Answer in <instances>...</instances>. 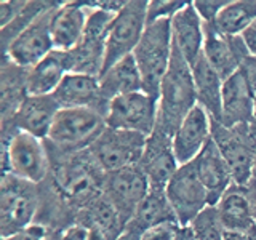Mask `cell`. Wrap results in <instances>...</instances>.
<instances>
[{"label":"cell","mask_w":256,"mask_h":240,"mask_svg":"<svg viewBox=\"0 0 256 240\" xmlns=\"http://www.w3.org/2000/svg\"><path fill=\"white\" fill-rule=\"evenodd\" d=\"M197 106V96L190 66L173 45L170 68L160 85L157 130L173 136L181 120Z\"/></svg>","instance_id":"6da1fadb"},{"label":"cell","mask_w":256,"mask_h":240,"mask_svg":"<svg viewBox=\"0 0 256 240\" xmlns=\"http://www.w3.org/2000/svg\"><path fill=\"white\" fill-rule=\"evenodd\" d=\"M173 56L172 20L149 22L134 48L133 58L142 78V90L158 100L160 85Z\"/></svg>","instance_id":"7a4b0ae2"},{"label":"cell","mask_w":256,"mask_h":240,"mask_svg":"<svg viewBox=\"0 0 256 240\" xmlns=\"http://www.w3.org/2000/svg\"><path fill=\"white\" fill-rule=\"evenodd\" d=\"M85 8L88 10L85 34L74 50L68 52L69 69L74 74L100 77L106 62L108 37L117 13L100 10V8Z\"/></svg>","instance_id":"3957f363"},{"label":"cell","mask_w":256,"mask_h":240,"mask_svg":"<svg viewBox=\"0 0 256 240\" xmlns=\"http://www.w3.org/2000/svg\"><path fill=\"white\" fill-rule=\"evenodd\" d=\"M106 128V116L102 112L92 108H66L56 114L46 140L68 150L88 149Z\"/></svg>","instance_id":"277c9868"},{"label":"cell","mask_w":256,"mask_h":240,"mask_svg":"<svg viewBox=\"0 0 256 240\" xmlns=\"http://www.w3.org/2000/svg\"><path fill=\"white\" fill-rule=\"evenodd\" d=\"M213 141L226 160L236 186H250L256 164V132L253 125L226 128L213 122Z\"/></svg>","instance_id":"5b68a950"},{"label":"cell","mask_w":256,"mask_h":240,"mask_svg":"<svg viewBox=\"0 0 256 240\" xmlns=\"http://www.w3.org/2000/svg\"><path fill=\"white\" fill-rule=\"evenodd\" d=\"M149 136L141 133L106 128L104 133L88 148V156L104 174L138 165L142 158Z\"/></svg>","instance_id":"8992f818"},{"label":"cell","mask_w":256,"mask_h":240,"mask_svg":"<svg viewBox=\"0 0 256 240\" xmlns=\"http://www.w3.org/2000/svg\"><path fill=\"white\" fill-rule=\"evenodd\" d=\"M4 168L5 174H13L30 184L44 181L48 173V156L44 140L14 130L4 146Z\"/></svg>","instance_id":"52a82bcc"},{"label":"cell","mask_w":256,"mask_h":240,"mask_svg":"<svg viewBox=\"0 0 256 240\" xmlns=\"http://www.w3.org/2000/svg\"><path fill=\"white\" fill-rule=\"evenodd\" d=\"M158 100L144 90L117 96L109 101L106 124L114 130H125L150 136L157 126Z\"/></svg>","instance_id":"ba28073f"},{"label":"cell","mask_w":256,"mask_h":240,"mask_svg":"<svg viewBox=\"0 0 256 240\" xmlns=\"http://www.w3.org/2000/svg\"><path fill=\"white\" fill-rule=\"evenodd\" d=\"M38 197L34 184L13 174H4L0 189V224L2 237H8L34 224Z\"/></svg>","instance_id":"9c48e42d"},{"label":"cell","mask_w":256,"mask_h":240,"mask_svg":"<svg viewBox=\"0 0 256 240\" xmlns=\"http://www.w3.org/2000/svg\"><path fill=\"white\" fill-rule=\"evenodd\" d=\"M148 4L146 0H132L117 13L106 44L104 70L133 54L148 26Z\"/></svg>","instance_id":"30bf717a"},{"label":"cell","mask_w":256,"mask_h":240,"mask_svg":"<svg viewBox=\"0 0 256 240\" xmlns=\"http://www.w3.org/2000/svg\"><path fill=\"white\" fill-rule=\"evenodd\" d=\"M165 196L181 228L190 226V222L206 206H210L208 192L202 181L198 180L192 162L178 168V172L173 174V178L168 182Z\"/></svg>","instance_id":"8fae6325"},{"label":"cell","mask_w":256,"mask_h":240,"mask_svg":"<svg viewBox=\"0 0 256 240\" xmlns=\"http://www.w3.org/2000/svg\"><path fill=\"white\" fill-rule=\"evenodd\" d=\"M149 190V180L140 164L108 173L102 178V194L114 205L125 228Z\"/></svg>","instance_id":"7c38bea8"},{"label":"cell","mask_w":256,"mask_h":240,"mask_svg":"<svg viewBox=\"0 0 256 240\" xmlns=\"http://www.w3.org/2000/svg\"><path fill=\"white\" fill-rule=\"evenodd\" d=\"M58 6L60 4L53 6L52 10L40 14L30 26H28L16 37L4 50L5 60L16 64L21 69L28 70L40 60H44L46 54H50L54 50L50 34V18L54 8Z\"/></svg>","instance_id":"4fadbf2b"},{"label":"cell","mask_w":256,"mask_h":240,"mask_svg":"<svg viewBox=\"0 0 256 240\" xmlns=\"http://www.w3.org/2000/svg\"><path fill=\"white\" fill-rule=\"evenodd\" d=\"M213 138V118L197 106L181 120L172 136V148L180 166L188 165L200 156V152Z\"/></svg>","instance_id":"5bb4252c"},{"label":"cell","mask_w":256,"mask_h":240,"mask_svg":"<svg viewBox=\"0 0 256 240\" xmlns=\"http://www.w3.org/2000/svg\"><path fill=\"white\" fill-rule=\"evenodd\" d=\"M140 165L148 176L150 189L165 190L173 174L180 168L173 154L172 136L156 128L154 133L148 138Z\"/></svg>","instance_id":"9a60e30c"},{"label":"cell","mask_w":256,"mask_h":240,"mask_svg":"<svg viewBox=\"0 0 256 240\" xmlns=\"http://www.w3.org/2000/svg\"><path fill=\"white\" fill-rule=\"evenodd\" d=\"M248 54L250 53H248L240 36L237 37L222 36L220 32H216L213 28L205 24L204 56L222 80L234 76Z\"/></svg>","instance_id":"2e32d148"},{"label":"cell","mask_w":256,"mask_h":240,"mask_svg":"<svg viewBox=\"0 0 256 240\" xmlns=\"http://www.w3.org/2000/svg\"><path fill=\"white\" fill-rule=\"evenodd\" d=\"M256 94L248 86L242 72L224 80L221 98V125L234 128L240 125H252L254 114Z\"/></svg>","instance_id":"e0dca14e"},{"label":"cell","mask_w":256,"mask_h":240,"mask_svg":"<svg viewBox=\"0 0 256 240\" xmlns=\"http://www.w3.org/2000/svg\"><path fill=\"white\" fill-rule=\"evenodd\" d=\"M172 34L176 50L189 66H194L204 56L205 22L196 12L192 2H188V5L172 18Z\"/></svg>","instance_id":"ac0fdd59"},{"label":"cell","mask_w":256,"mask_h":240,"mask_svg":"<svg viewBox=\"0 0 256 240\" xmlns=\"http://www.w3.org/2000/svg\"><path fill=\"white\" fill-rule=\"evenodd\" d=\"M88 10L80 2L60 4L50 18V34L54 50L70 52L80 44L86 28Z\"/></svg>","instance_id":"d6986e66"},{"label":"cell","mask_w":256,"mask_h":240,"mask_svg":"<svg viewBox=\"0 0 256 240\" xmlns=\"http://www.w3.org/2000/svg\"><path fill=\"white\" fill-rule=\"evenodd\" d=\"M192 164H194L198 180L202 181L208 192L210 206H216L221 197L234 186V180L213 138Z\"/></svg>","instance_id":"ffe728a7"},{"label":"cell","mask_w":256,"mask_h":240,"mask_svg":"<svg viewBox=\"0 0 256 240\" xmlns=\"http://www.w3.org/2000/svg\"><path fill=\"white\" fill-rule=\"evenodd\" d=\"M61 106L53 94L32 96L28 94L20 109L13 116L14 130H21L37 136L40 140L48 138L56 114Z\"/></svg>","instance_id":"44dd1931"},{"label":"cell","mask_w":256,"mask_h":240,"mask_svg":"<svg viewBox=\"0 0 256 240\" xmlns=\"http://www.w3.org/2000/svg\"><path fill=\"white\" fill-rule=\"evenodd\" d=\"M61 109L66 108H92L106 116V104L101 98L100 77L85 74H69L62 78L60 86L53 93Z\"/></svg>","instance_id":"7402d4cb"},{"label":"cell","mask_w":256,"mask_h":240,"mask_svg":"<svg viewBox=\"0 0 256 240\" xmlns=\"http://www.w3.org/2000/svg\"><path fill=\"white\" fill-rule=\"evenodd\" d=\"M216 210L226 232L256 234V218L248 188L234 184L216 204Z\"/></svg>","instance_id":"603a6c76"},{"label":"cell","mask_w":256,"mask_h":240,"mask_svg":"<svg viewBox=\"0 0 256 240\" xmlns=\"http://www.w3.org/2000/svg\"><path fill=\"white\" fill-rule=\"evenodd\" d=\"M70 72L66 52L53 50L44 60L26 70V88L28 94L45 96L53 94L60 86L62 78Z\"/></svg>","instance_id":"cb8c5ba5"},{"label":"cell","mask_w":256,"mask_h":240,"mask_svg":"<svg viewBox=\"0 0 256 240\" xmlns=\"http://www.w3.org/2000/svg\"><path fill=\"white\" fill-rule=\"evenodd\" d=\"M94 168L98 166L93 164V160L90 164H85L84 160H69L68 164L61 165L56 173V180H58V186L62 194L74 202L84 200L86 205L101 196L93 174Z\"/></svg>","instance_id":"d4e9b609"},{"label":"cell","mask_w":256,"mask_h":240,"mask_svg":"<svg viewBox=\"0 0 256 240\" xmlns=\"http://www.w3.org/2000/svg\"><path fill=\"white\" fill-rule=\"evenodd\" d=\"M101 98L104 104H108L117 96H124L128 93L142 90V78L140 69L136 66L133 54L120 60L114 66H110L100 76Z\"/></svg>","instance_id":"484cf974"},{"label":"cell","mask_w":256,"mask_h":240,"mask_svg":"<svg viewBox=\"0 0 256 240\" xmlns=\"http://www.w3.org/2000/svg\"><path fill=\"white\" fill-rule=\"evenodd\" d=\"M192 78H194L197 104L202 106L213 122H221V98H222V84L224 80L220 77L205 56H202L194 66H190Z\"/></svg>","instance_id":"4316f807"},{"label":"cell","mask_w":256,"mask_h":240,"mask_svg":"<svg viewBox=\"0 0 256 240\" xmlns=\"http://www.w3.org/2000/svg\"><path fill=\"white\" fill-rule=\"evenodd\" d=\"M166 221H176V216L165 196V190L150 189L149 194L140 204V206L136 208L132 220L128 221L125 230L140 238L144 230Z\"/></svg>","instance_id":"83f0119b"},{"label":"cell","mask_w":256,"mask_h":240,"mask_svg":"<svg viewBox=\"0 0 256 240\" xmlns=\"http://www.w3.org/2000/svg\"><path fill=\"white\" fill-rule=\"evenodd\" d=\"M256 21V0H230L218 14L213 24L206 26L213 28L222 36L237 37Z\"/></svg>","instance_id":"f1b7e54d"},{"label":"cell","mask_w":256,"mask_h":240,"mask_svg":"<svg viewBox=\"0 0 256 240\" xmlns=\"http://www.w3.org/2000/svg\"><path fill=\"white\" fill-rule=\"evenodd\" d=\"M85 221L80 222L86 228H96L106 234L109 240H116L125 230V222L106 196L101 194L86 205Z\"/></svg>","instance_id":"f546056e"},{"label":"cell","mask_w":256,"mask_h":240,"mask_svg":"<svg viewBox=\"0 0 256 240\" xmlns=\"http://www.w3.org/2000/svg\"><path fill=\"white\" fill-rule=\"evenodd\" d=\"M28 96L26 88V69L18 68L8 60L4 61L2 69V112L4 120L16 114L22 101Z\"/></svg>","instance_id":"4dcf8cb0"},{"label":"cell","mask_w":256,"mask_h":240,"mask_svg":"<svg viewBox=\"0 0 256 240\" xmlns=\"http://www.w3.org/2000/svg\"><path fill=\"white\" fill-rule=\"evenodd\" d=\"M188 228L190 229L194 240H224L226 237V229L222 226L216 206H206Z\"/></svg>","instance_id":"1f68e13d"},{"label":"cell","mask_w":256,"mask_h":240,"mask_svg":"<svg viewBox=\"0 0 256 240\" xmlns=\"http://www.w3.org/2000/svg\"><path fill=\"white\" fill-rule=\"evenodd\" d=\"M58 4H52V2H29L28 6L24 8L22 13L16 18L14 21H12L8 26L2 28V42H4V50L10 45L13 40L18 37L21 32L26 29L28 26H30L40 14H44L45 12L52 10L53 6H56Z\"/></svg>","instance_id":"d6a6232c"},{"label":"cell","mask_w":256,"mask_h":240,"mask_svg":"<svg viewBox=\"0 0 256 240\" xmlns=\"http://www.w3.org/2000/svg\"><path fill=\"white\" fill-rule=\"evenodd\" d=\"M188 2L180 0H154L148 4V24L158 20H172L173 16L182 10Z\"/></svg>","instance_id":"836d02e7"},{"label":"cell","mask_w":256,"mask_h":240,"mask_svg":"<svg viewBox=\"0 0 256 240\" xmlns=\"http://www.w3.org/2000/svg\"><path fill=\"white\" fill-rule=\"evenodd\" d=\"M181 226L178 221H166L152 226L140 236V240H178Z\"/></svg>","instance_id":"e575fe53"},{"label":"cell","mask_w":256,"mask_h":240,"mask_svg":"<svg viewBox=\"0 0 256 240\" xmlns=\"http://www.w3.org/2000/svg\"><path fill=\"white\" fill-rule=\"evenodd\" d=\"M229 2L230 0H196V2H192V5L205 24H213Z\"/></svg>","instance_id":"d590c367"},{"label":"cell","mask_w":256,"mask_h":240,"mask_svg":"<svg viewBox=\"0 0 256 240\" xmlns=\"http://www.w3.org/2000/svg\"><path fill=\"white\" fill-rule=\"evenodd\" d=\"M29 2L24 0H2L0 2V26L5 28L22 13Z\"/></svg>","instance_id":"8d00e7d4"},{"label":"cell","mask_w":256,"mask_h":240,"mask_svg":"<svg viewBox=\"0 0 256 240\" xmlns=\"http://www.w3.org/2000/svg\"><path fill=\"white\" fill-rule=\"evenodd\" d=\"M48 236V230L42 224H30L29 228L22 229L20 232L4 237V240H44Z\"/></svg>","instance_id":"74e56055"},{"label":"cell","mask_w":256,"mask_h":240,"mask_svg":"<svg viewBox=\"0 0 256 240\" xmlns=\"http://www.w3.org/2000/svg\"><path fill=\"white\" fill-rule=\"evenodd\" d=\"M238 70L242 72V76L246 80L248 86H250L252 92L256 94V56L248 54L242 61V64H240Z\"/></svg>","instance_id":"f35d334b"},{"label":"cell","mask_w":256,"mask_h":240,"mask_svg":"<svg viewBox=\"0 0 256 240\" xmlns=\"http://www.w3.org/2000/svg\"><path fill=\"white\" fill-rule=\"evenodd\" d=\"M60 240H90V229L84 224H72L60 236Z\"/></svg>","instance_id":"ab89813d"},{"label":"cell","mask_w":256,"mask_h":240,"mask_svg":"<svg viewBox=\"0 0 256 240\" xmlns=\"http://www.w3.org/2000/svg\"><path fill=\"white\" fill-rule=\"evenodd\" d=\"M240 37H242L248 53H250L252 56H256V21Z\"/></svg>","instance_id":"60d3db41"},{"label":"cell","mask_w":256,"mask_h":240,"mask_svg":"<svg viewBox=\"0 0 256 240\" xmlns=\"http://www.w3.org/2000/svg\"><path fill=\"white\" fill-rule=\"evenodd\" d=\"M224 240H256V234H237V232H226Z\"/></svg>","instance_id":"b9f144b4"},{"label":"cell","mask_w":256,"mask_h":240,"mask_svg":"<svg viewBox=\"0 0 256 240\" xmlns=\"http://www.w3.org/2000/svg\"><path fill=\"white\" fill-rule=\"evenodd\" d=\"M248 192H250V198H252V205H253V212H254V218H256V184H250L248 186Z\"/></svg>","instance_id":"7bdbcfd3"},{"label":"cell","mask_w":256,"mask_h":240,"mask_svg":"<svg viewBox=\"0 0 256 240\" xmlns=\"http://www.w3.org/2000/svg\"><path fill=\"white\" fill-rule=\"evenodd\" d=\"M178 240H194L190 229H189V228H181V232H180Z\"/></svg>","instance_id":"ee69618b"},{"label":"cell","mask_w":256,"mask_h":240,"mask_svg":"<svg viewBox=\"0 0 256 240\" xmlns=\"http://www.w3.org/2000/svg\"><path fill=\"white\" fill-rule=\"evenodd\" d=\"M116 240H140V238H138V237H134V236H132L130 232L124 230V234L120 236V237H117Z\"/></svg>","instance_id":"f6af8a7d"},{"label":"cell","mask_w":256,"mask_h":240,"mask_svg":"<svg viewBox=\"0 0 256 240\" xmlns=\"http://www.w3.org/2000/svg\"><path fill=\"white\" fill-rule=\"evenodd\" d=\"M253 128H254V132H256V100H254V114H253Z\"/></svg>","instance_id":"bcb514c9"},{"label":"cell","mask_w":256,"mask_h":240,"mask_svg":"<svg viewBox=\"0 0 256 240\" xmlns=\"http://www.w3.org/2000/svg\"><path fill=\"white\" fill-rule=\"evenodd\" d=\"M253 184H256V164H254V172H253Z\"/></svg>","instance_id":"7dc6e473"}]
</instances>
